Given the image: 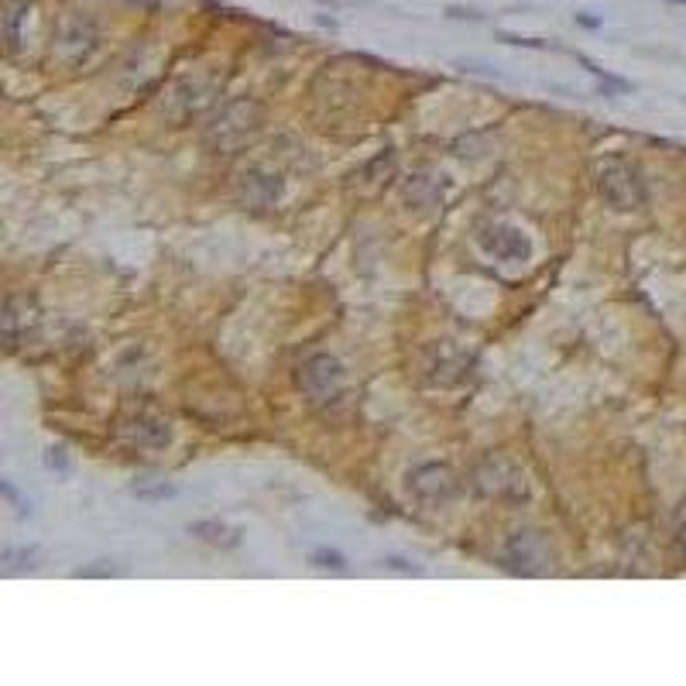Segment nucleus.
Listing matches in <instances>:
<instances>
[{"mask_svg": "<svg viewBox=\"0 0 686 686\" xmlns=\"http://www.w3.org/2000/svg\"><path fill=\"white\" fill-rule=\"evenodd\" d=\"M597 192L611 210L632 213L645 207V183L642 172L621 159H607L597 165Z\"/></svg>", "mask_w": 686, "mask_h": 686, "instance_id": "1", "label": "nucleus"}, {"mask_svg": "<svg viewBox=\"0 0 686 686\" xmlns=\"http://www.w3.org/2000/svg\"><path fill=\"white\" fill-rule=\"evenodd\" d=\"M474 484L480 495L498 498V502H522L528 495L522 467H515V464L504 460V456H487V460H480L474 471Z\"/></svg>", "mask_w": 686, "mask_h": 686, "instance_id": "2", "label": "nucleus"}, {"mask_svg": "<svg viewBox=\"0 0 686 686\" xmlns=\"http://www.w3.org/2000/svg\"><path fill=\"white\" fill-rule=\"evenodd\" d=\"M343 381H347L343 378V364L333 354H313L299 368V388L313 401H319V405L337 401L343 395Z\"/></svg>", "mask_w": 686, "mask_h": 686, "instance_id": "3", "label": "nucleus"}, {"mask_svg": "<svg viewBox=\"0 0 686 686\" xmlns=\"http://www.w3.org/2000/svg\"><path fill=\"white\" fill-rule=\"evenodd\" d=\"M100 49V31L90 18L82 14H69L58 21V31H55V55L66 62V66H82L90 62L93 52Z\"/></svg>", "mask_w": 686, "mask_h": 686, "instance_id": "4", "label": "nucleus"}, {"mask_svg": "<svg viewBox=\"0 0 686 686\" xmlns=\"http://www.w3.org/2000/svg\"><path fill=\"white\" fill-rule=\"evenodd\" d=\"M477 244L487 258H498V261H528L532 258V240L522 227H511V223H480L477 227Z\"/></svg>", "mask_w": 686, "mask_h": 686, "instance_id": "5", "label": "nucleus"}, {"mask_svg": "<svg viewBox=\"0 0 686 686\" xmlns=\"http://www.w3.org/2000/svg\"><path fill=\"white\" fill-rule=\"evenodd\" d=\"M409 491L416 495V502L436 508V504H447L460 491V477L447 464H425L409 474Z\"/></svg>", "mask_w": 686, "mask_h": 686, "instance_id": "6", "label": "nucleus"}, {"mask_svg": "<svg viewBox=\"0 0 686 686\" xmlns=\"http://www.w3.org/2000/svg\"><path fill=\"white\" fill-rule=\"evenodd\" d=\"M124 440L137 449H165L172 443V425L159 416H134L124 423Z\"/></svg>", "mask_w": 686, "mask_h": 686, "instance_id": "7", "label": "nucleus"}, {"mask_svg": "<svg viewBox=\"0 0 686 686\" xmlns=\"http://www.w3.org/2000/svg\"><path fill=\"white\" fill-rule=\"evenodd\" d=\"M189 535H196V539H203V542H210V546H220V550H234L240 542L238 528L223 526V522H192V526H189Z\"/></svg>", "mask_w": 686, "mask_h": 686, "instance_id": "8", "label": "nucleus"}, {"mask_svg": "<svg viewBox=\"0 0 686 686\" xmlns=\"http://www.w3.org/2000/svg\"><path fill=\"white\" fill-rule=\"evenodd\" d=\"M27 18V0H4V38H7V49L18 52V42H21V21Z\"/></svg>", "mask_w": 686, "mask_h": 686, "instance_id": "9", "label": "nucleus"}, {"mask_svg": "<svg viewBox=\"0 0 686 686\" xmlns=\"http://www.w3.org/2000/svg\"><path fill=\"white\" fill-rule=\"evenodd\" d=\"M134 495L141 502H161V498H175L179 487L175 484H165V480H159V484H134Z\"/></svg>", "mask_w": 686, "mask_h": 686, "instance_id": "10", "label": "nucleus"}, {"mask_svg": "<svg viewBox=\"0 0 686 686\" xmlns=\"http://www.w3.org/2000/svg\"><path fill=\"white\" fill-rule=\"evenodd\" d=\"M577 62H581V66H587V69H590L597 80H604L611 90H618V93H628V90H632V82L621 80V76H614V73H607V69H601V66H597V62H590L587 55H577Z\"/></svg>", "mask_w": 686, "mask_h": 686, "instance_id": "11", "label": "nucleus"}, {"mask_svg": "<svg viewBox=\"0 0 686 686\" xmlns=\"http://www.w3.org/2000/svg\"><path fill=\"white\" fill-rule=\"evenodd\" d=\"M313 563H316V566H330V570H343V566H347V559H343L340 553H333V550H316V553H313Z\"/></svg>", "mask_w": 686, "mask_h": 686, "instance_id": "12", "label": "nucleus"}, {"mask_svg": "<svg viewBox=\"0 0 686 686\" xmlns=\"http://www.w3.org/2000/svg\"><path fill=\"white\" fill-rule=\"evenodd\" d=\"M45 464H49L52 471H66V467H69V464H66V449L52 447V449H49V456H45Z\"/></svg>", "mask_w": 686, "mask_h": 686, "instance_id": "13", "label": "nucleus"}, {"mask_svg": "<svg viewBox=\"0 0 686 686\" xmlns=\"http://www.w3.org/2000/svg\"><path fill=\"white\" fill-rule=\"evenodd\" d=\"M4 495H7V498H11V502L18 504V515H21V518H25V515H31V504H27V502H21V495H18V491H14V487H11V484H7V480H4Z\"/></svg>", "mask_w": 686, "mask_h": 686, "instance_id": "14", "label": "nucleus"}, {"mask_svg": "<svg viewBox=\"0 0 686 686\" xmlns=\"http://www.w3.org/2000/svg\"><path fill=\"white\" fill-rule=\"evenodd\" d=\"M676 539H680V546L686 550V498L680 504V511H676Z\"/></svg>", "mask_w": 686, "mask_h": 686, "instance_id": "15", "label": "nucleus"}, {"mask_svg": "<svg viewBox=\"0 0 686 686\" xmlns=\"http://www.w3.org/2000/svg\"><path fill=\"white\" fill-rule=\"evenodd\" d=\"M385 566H392V570H405V573H423L419 566H412V563H405V559H395V556H388V559H385Z\"/></svg>", "mask_w": 686, "mask_h": 686, "instance_id": "16", "label": "nucleus"}, {"mask_svg": "<svg viewBox=\"0 0 686 686\" xmlns=\"http://www.w3.org/2000/svg\"><path fill=\"white\" fill-rule=\"evenodd\" d=\"M502 42H508V45H526V49H542V42H535V38H515V35H502Z\"/></svg>", "mask_w": 686, "mask_h": 686, "instance_id": "17", "label": "nucleus"}, {"mask_svg": "<svg viewBox=\"0 0 686 686\" xmlns=\"http://www.w3.org/2000/svg\"><path fill=\"white\" fill-rule=\"evenodd\" d=\"M577 21H581L583 27H601V21H597V18H590V14H577Z\"/></svg>", "mask_w": 686, "mask_h": 686, "instance_id": "18", "label": "nucleus"}, {"mask_svg": "<svg viewBox=\"0 0 686 686\" xmlns=\"http://www.w3.org/2000/svg\"><path fill=\"white\" fill-rule=\"evenodd\" d=\"M669 4H686V0H669Z\"/></svg>", "mask_w": 686, "mask_h": 686, "instance_id": "19", "label": "nucleus"}]
</instances>
